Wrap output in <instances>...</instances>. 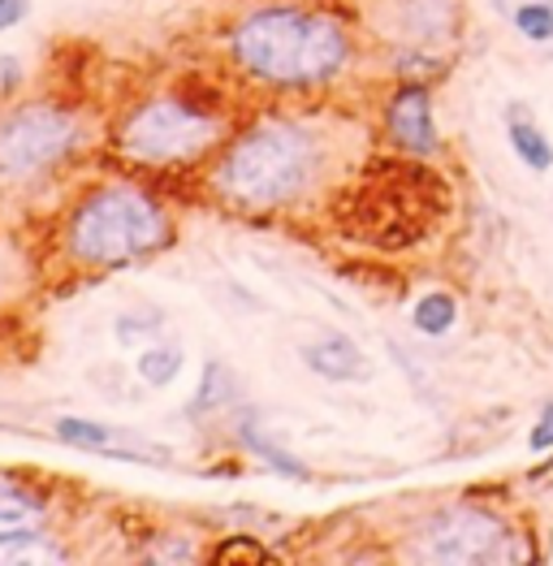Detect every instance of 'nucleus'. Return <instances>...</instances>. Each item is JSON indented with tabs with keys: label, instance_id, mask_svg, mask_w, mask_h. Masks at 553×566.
<instances>
[{
	"label": "nucleus",
	"instance_id": "21",
	"mask_svg": "<svg viewBox=\"0 0 553 566\" xmlns=\"http://www.w3.org/2000/svg\"><path fill=\"white\" fill-rule=\"evenodd\" d=\"M18 78H22V65H18V56H0V92L9 95L18 87Z\"/></svg>",
	"mask_w": 553,
	"mask_h": 566
},
{
	"label": "nucleus",
	"instance_id": "13",
	"mask_svg": "<svg viewBox=\"0 0 553 566\" xmlns=\"http://www.w3.org/2000/svg\"><path fill=\"white\" fill-rule=\"evenodd\" d=\"M507 139H510V151L532 169V174H550L553 169V143L550 135L532 122V117H523V108L519 104H510V122H507Z\"/></svg>",
	"mask_w": 553,
	"mask_h": 566
},
{
	"label": "nucleus",
	"instance_id": "2",
	"mask_svg": "<svg viewBox=\"0 0 553 566\" xmlns=\"http://www.w3.org/2000/svg\"><path fill=\"white\" fill-rule=\"evenodd\" d=\"M321 174V139L312 126L269 117L233 135L212 160V190L247 212L294 203Z\"/></svg>",
	"mask_w": 553,
	"mask_h": 566
},
{
	"label": "nucleus",
	"instance_id": "20",
	"mask_svg": "<svg viewBox=\"0 0 553 566\" xmlns=\"http://www.w3.org/2000/svg\"><path fill=\"white\" fill-rule=\"evenodd\" d=\"M31 18V0H0V31H13Z\"/></svg>",
	"mask_w": 553,
	"mask_h": 566
},
{
	"label": "nucleus",
	"instance_id": "3",
	"mask_svg": "<svg viewBox=\"0 0 553 566\" xmlns=\"http://www.w3.org/2000/svg\"><path fill=\"white\" fill-rule=\"evenodd\" d=\"M174 242V221L156 195L108 182L83 195L65 221V251L83 269H126Z\"/></svg>",
	"mask_w": 553,
	"mask_h": 566
},
{
	"label": "nucleus",
	"instance_id": "4",
	"mask_svg": "<svg viewBox=\"0 0 553 566\" xmlns=\"http://www.w3.org/2000/svg\"><path fill=\"white\" fill-rule=\"evenodd\" d=\"M230 122L190 95H152L117 122V151L135 165H195L226 147Z\"/></svg>",
	"mask_w": 553,
	"mask_h": 566
},
{
	"label": "nucleus",
	"instance_id": "14",
	"mask_svg": "<svg viewBox=\"0 0 553 566\" xmlns=\"http://www.w3.org/2000/svg\"><path fill=\"white\" fill-rule=\"evenodd\" d=\"M238 441H242L264 468H273L276 475H285V480H307L303 459H294L290 450H281L276 441H269V437L255 428V411H242V420H238Z\"/></svg>",
	"mask_w": 553,
	"mask_h": 566
},
{
	"label": "nucleus",
	"instance_id": "10",
	"mask_svg": "<svg viewBox=\"0 0 553 566\" xmlns=\"http://www.w3.org/2000/svg\"><path fill=\"white\" fill-rule=\"evenodd\" d=\"M44 523H48L44 493H35L22 480L0 475V545L35 541V536H44Z\"/></svg>",
	"mask_w": 553,
	"mask_h": 566
},
{
	"label": "nucleus",
	"instance_id": "17",
	"mask_svg": "<svg viewBox=\"0 0 553 566\" xmlns=\"http://www.w3.org/2000/svg\"><path fill=\"white\" fill-rule=\"evenodd\" d=\"M510 22L514 31L528 40V44H550L553 40V0H519L510 9Z\"/></svg>",
	"mask_w": 553,
	"mask_h": 566
},
{
	"label": "nucleus",
	"instance_id": "9",
	"mask_svg": "<svg viewBox=\"0 0 553 566\" xmlns=\"http://www.w3.org/2000/svg\"><path fill=\"white\" fill-rule=\"evenodd\" d=\"M389 35L411 48H446L459 35V0H385Z\"/></svg>",
	"mask_w": 553,
	"mask_h": 566
},
{
	"label": "nucleus",
	"instance_id": "16",
	"mask_svg": "<svg viewBox=\"0 0 553 566\" xmlns=\"http://www.w3.org/2000/svg\"><path fill=\"white\" fill-rule=\"evenodd\" d=\"M182 346L178 342H156V346H147L143 355H138L135 373L143 385H152V389H165V385H174V380L182 377Z\"/></svg>",
	"mask_w": 553,
	"mask_h": 566
},
{
	"label": "nucleus",
	"instance_id": "7",
	"mask_svg": "<svg viewBox=\"0 0 553 566\" xmlns=\"http://www.w3.org/2000/svg\"><path fill=\"white\" fill-rule=\"evenodd\" d=\"M52 437L70 450L100 454V459H122V463H143V468H174V450L160 441H147L135 428H113L83 416H61L52 420Z\"/></svg>",
	"mask_w": 553,
	"mask_h": 566
},
{
	"label": "nucleus",
	"instance_id": "18",
	"mask_svg": "<svg viewBox=\"0 0 553 566\" xmlns=\"http://www.w3.org/2000/svg\"><path fill=\"white\" fill-rule=\"evenodd\" d=\"M156 325H160V316H152V312H122L117 316V342L122 346H135L143 337H152Z\"/></svg>",
	"mask_w": 553,
	"mask_h": 566
},
{
	"label": "nucleus",
	"instance_id": "15",
	"mask_svg": "<svg viewBox=\"0 0 553 566\" xmlns=\"http://www.w3.org/2000/svg\"><path fill=\"white\" fill-rule=\"evenodd\" d=\"M455 321H459V303H455V294H446V290H428V294L415 298V307H411L415 333H424V337H446V333L455 329Z\"/></svg>",
	"mask_w": 553,
	"mask_h": 566
},
{
	"label": "nucleus",
	"instance_id": "1",
	"mask_svg": "<svg viewBox=\"0 0 553 566\" xmlns=\"http://www.w3.org/2000/svg\"><path fill=\"white\" fill-rule=\"evenodd\" d=\"M230 61L264 87L312 92L342 74L351 61V35L324 9L260 4L230 31Z\"/></svg>",
	"mask_w": 553,
	"mask_h": 566
},
{
	"label": "nucleus",
	"instance_id": "6",
	"mask_svg": "<svg viewBox=\"0 0 553 566\" xmlns=\"http://www.w3.org/2000/svg\"><path fill=\"white\" fill-rule=\"evenodd\" d=\"M510 523L498 511H484L476 502H450L411 532L415 563L441 566H493L514 558L510 554Z\"/></svg>",
	"mask_w": 553,
	"mask_h": 566
},
{
	"label": "nucleus",
	"instance_id": "5",
	"mask_svg": "<svg viewBox=\"0 0 553 566\" xmlns=\"http://www.w3.org/2000/svg\"><path fill=\"white\" fill-rule=\"evenodd\" d=\"M87 139V122L56 104L31 99L0 117V182H31L79 151Z\"/></svg>",
	"mask_w": 553,
	"mask_h": 566
},
{
	"label": "nucleus",
	"instance_id": "11",
	"mask_svg": "<svg viewBox=\"0 0 553 566\" xmlns=\"http://www.w3.org/2000/svg\"><path fill=\"white\" fill-rule=\"evenodd\" d=\"M303 364H307L312 377L328 380V385L368 380V359H364V350L346 333H321L316 342H307L303 346Z\"/></svg>",
	"mask_w": 553,
	"mask_h": 566
},
{
	"label": "nucleus",
	"instance_id": "8",
	"mask_svg": "<svg viewBox=\"0 0 553 566\" xmlns=\"http://www.w3.org/2000/svg\"><path fill=\"white\" fill-rule=\"evenodd\" d=\"M385 135L394 139V147H403L407 156H437V117H432V87L428 83H403L385 104Z\"/></svg>",
	"mask_w": 553,
	"mask_h": 566
},
{
	"label": "nucleus",
	"instance_id": "19",
	"mask_svg": "<svg viewBox=\"0 0 553 566\" xmlns=\"http://www.w3.org/2000/svg\"><path fill=\"white\" fill-rule=\"evenodd\" d=\"M528 450H532V454H545V450H553V398L541 407L536 424H532V432H528Z\"/></svg>",
	"mask_w": 553,
	"mask_h": 566
},
{
	"label": "nucleus",
	"instance_id": "12",
	"mask_svg": "<svg viewBox=\"0 0 553 566\" xmlns=\"http://www.w3.org/2000/svg\"><path fill=\"white\" fill-rule=\"evenodd\" d=\"M233 398H238V377H233V368L230 364H221V359H208L195 398L186 402V416H190V420H208V416L226 411Z\"/></svg>",
	"mask_w": 553,
	"mask_h": 566
}]
</instances>
